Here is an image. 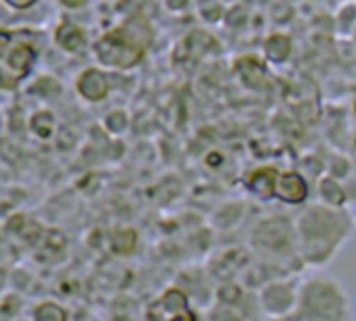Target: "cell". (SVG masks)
Wrapping results in <instances>:
<instances>
[]
</instances>
